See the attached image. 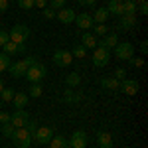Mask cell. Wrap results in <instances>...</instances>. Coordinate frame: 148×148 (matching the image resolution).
<instances>
[{"label":"cell","mask_w":148,"mask_h":148,"mask_svg":"<svg viewBox=\"0 0 148 148\" xmlns=\"http://www.w3.org/2000/svg\"><path fill=\"white\" fill-rule=\"evenodd\" d=\"M8 38H10V42H14V44H24L30 38V30L24 24H16L10 32H8Z\"/></svg>","instance_id":"277c9868"},{"label":"cell","mask_w":148,"mask_h":148,"mask_svg":"<svg viewBox=\"0 0 148 148\" xmlns=\"http://www.w3.org/2000/svg\"><path fill=\"white\" fill-rule=\"evenodd\" d=\"M14 95H16V91L14 89H2V93H0V101L2 103H10L12 99H14Z\"/></svg>","instance_id":"4316f807"},{"label":"cell","mask_w":148,"mask_h":148,"mask_svg":"<svg viewBox=\"0 0 148 148\" xmlns=\"http://www.w3.org/2000/svg\"><path fill=\"white\" fill-rule=\"evenodd\" d=\"M107 20H109V12H107V8L95 10V14H93V22L95 24H105Z\"/></svg>","instance_id":"603a6c76"},{"label":"cell","mask_w":148,"mask_h":148,"mask_svg":"<svg viewBox=\"0 0 148 148\" xmlns=\"http://www.w3.org/2000/svg\"><path fill=\"white\" fill-rule=\"evenodd\" d=\"M128 63H130L132 67H142V65H144V59H140V57H130Z\"/></svg>","instance_id":"8d00e7d4"},{"label":"cell","mask_w":148,"mask_h":148,"mask_svg":"<svg viewBox=\"0 0 148 148\" xmlns=\"http://www.w3.org/2000/svg\"><path fill=\"white\" fill-rule=\"evenodd\" d=\"M47 144H49V148H69L67 138L61 136V134H57V136H51V140H49Z\"/></svg>","instance_id":"44dd1931"},{"label":"cell","mask_w":148,"mask_h":148,"mask_svg":"<svg viewBox=\"0 0 148 148\" xmlns=\"http://www.w3.org/2000/svg\"><path fill=\"white\" fill-rule=\"evenodd\" d=\"M113 49H114V56L119 59H125V61H128L130 57L134 56V46L130 42H119Z\"/></svg>","instance_id":"8992f818"},{"label":"cell","mask_w":148,"mask_h":148,"mask_svg":"<svg viewBox=\"0 0 148 148\" xmlns=\"http://www.w3.org/2000/svg\"><path fill=\"white\" fill-rule=\"evenodd\" d=\"M109 16H123V0H111L107 6Z\"/></svg>","instance_id":"e0dca14e"},{"label":"cell","mask_w":148,"mask_h":148,"mask_svg":"<svg viewBox=\"0 0 148 148\" xmlns=\"http://www.w3.org/2000/svg\"><path fill=\"white\" fill-rule=\"evenodd\" d=\"M77 2H79L81 6H93V4H95L97 0H77Z\"/></svg>","instance_id":"ee69618b"},{"label":"cell","mask_w":148,"mask_h":148,"mask_svg":"<svg viewBox=\"0 0 148 148\" xmlns=\"http://www.w3.org/2000/svg\"><path fill=\"white\" fill-rule=\"evenodd\" d=\"M46 73H47V67L44 65V63L38 61V63H34L32 67H28V71H26L24 77L30 81V83H40V81L46 77Z\"/></svg>","instance_id":"7a4b0ae2"},{"label":"cell","mask_w":148,"mask_h":148,"mask_svg":"<svg viewBox=\"0 0 148 148\" xmlns=\"http://www.w3.org/2000/svg\"><path fill=\"white\" fill-rule=\"evenodd\" d=\"M79 83H81V75L79 73H69L67 77H65V85H67L69 89H71V87H77Z\"/></svg>","instance_id":"484cf974"},{"label":"cell","mask_w":148,"mask_h":148,"mask_svg":"<svg viewBox=\"0 0 148 148\" xmlns=\"http://www.w3.org/2000/svg\"><path fill=\"white\" fill-rule=\"evenodd\" d=\"M34 6H38V8H42V10H44V8L47 6V0H34Z\"/></svg>","instance_id":"b9f144b4"},{"label":"cell","mask_w":148,"mask_h":148,"mask_svg":"<svg viewBox=\"0 0 148 148\" xmlns=\"http://www.w3.org/2000/svg\"><path fill=\"white\" fill-rule=\"evenodd\" d=\"M123 14H136V0H123Z\"/></svg>","instance_id":"d4e9b609"},{"label":"cell","mask_w":148,"mask_h":148,"mask_svg":"<svg viewBox=\"0 0 148 148\" xmlns=\"http://www.w3.org/2000/svg\"><path fill=\"white\" fill-rule=\"evenodd\" d=\"M136 26V14H123L121 16V26H119V30H130V28H134Z\"/></svg>","instance_id":"2e32d148"},{"label":"cell","mask_w":148,"mask_h":148,"mask_svg":"<svg viewBox=\"0 0 148 148\" xmlns=\"http://www.w3.org/2000/svg\"><path fill=\"white\" fill-rule=\"evenodd\" d=\"M56 16H57V20H59L61 24H71V22H75V12L71 10V8H61V10H57Z\"/></svg>","instance_id":"9a60e30c"},{"label":"cell","mask_w":148,"mask_h":148,"mask_svg":"<svg viewBox=\"0 0 148 148\" xmlns=\"http://www.w3.org/2000/svg\"><path fill=\"white\" fill-rule=\"evenodd\" d=\"M0 123H2V125H4V123H10V113L0 111Z\"/></svg>","instance_id":"60d3db41"},{"label":"cell","mask_w":148,"mask_h":148,"mask_svg":"<svg viewBox=\"0 0 148 148\" xmlns=\"http://www.w3.org/2000/svg\"><path fill=\"white\" fill-rule=\"evenodd\" d=\"M2 89H4V83H2V79H0V93H2Z\"/></svg>","instance_id":"bcb514c9"},{"label":"cell","mask_w":148,"mask_h":148,"mask_svg":"<svg viewBox=\"0 0 148 148\" xmlns=\"http://www.w3.org/2000/svg\"><path fill=\"white\" fill-rule=\"evenodd\" d=\"M12 140H14V144L18 148H30V144H32V136L26 130V126L24 128H16L14 134H12Z\"/></svg>","instance_id":"5b68a950"},{"label":"cell","mask_w":148,"mask_h":148,"mask_svg":"<svg viewBox=\"0 0 148 148\" xmlns=\"http://www.w3.org/2000/svg\"><path fill=\"white\" fill-rule=\"evenodd\" d=\"M81 99H83V95L81 93H75L73 89H69V91H65V95H63V101L65 103H81Z\"/></svg>","instance_id":"cb8c5ba5"},{"label":"cell","mask_w":148,"mask_h":148,"mask_svg":"<svg viewBox=\"0 0 148 148\" xmlns=\"http://www.w3.org/2000/svg\"><path fill=\"white\" fill-rule=\"evenodd\" d=\"M49 4H51L49 8H53V10H61V8H65V0H51Z\"/></svg>","instance_id":"d590c367"},{"label":"cell","mask_w":148,"mask_h":148,"mask_svg":"<svg viewBox=\"0 0 148 148\" xmlns=\"http://www.w3.org/2000/svg\"><path fill=\"white\" fill-rule=\"evenodd\" d=\"M14 130H16V128L12 126V123H4V125H2V134H4L6 138H12Z\"/></svg>","instance_id":"1f68e13d"},{"label":"cell","mask_w":148,"mask_h":148,"mask_svg":"<svg viewBox=\"0 0 148 148\" xmlns=\"http://www.w3.org/2000/svg\"><path fill=\"white\" fill-rule=\"evenodd\" d=\"M28 93H24V91H16V95H14V99H12V103H14V107L16 109H24L26 105H28Z\"/></svg>","instance_id":"ac0fdd59"},{"label":"cell","mask_w":148,"mask_h":148,"mask_svg":"<svg viewBox=\"0 0 148 148\" xmlns=\"http://www.w3.org/2000/svg\"><path fill=\"white\" fill-rule=\"evenodd\" d=\"M34 63H38V57L30 56L26 57V59H20V61H14V63H10V75L14 77V79H20V77H24L26 75V71H28V67H32Z\"/></svg>","instance_id":"6da1fadb"},{"label":"cell","mask_w":148,"mask_h":148,"mask_svg":"<svg viewBox=\"0 0 148 148\" xmlns=\"http://www.w3.org/2000/svg\"><path fill=\"white\" fill-rule=\"evenodd\" d=\"M71 56H73V57H77V59H83V57L87 56V49H85V47H83V46L79 44V46H75V47H73Z\"/></svg>","instance_id":"f546056e"},{"label":"cell","mask_w":148,"mask_h":148,"mask_svg":"<svg viewBox=\"0 0 148 148\" xmlns=\"http://www.w3.org/2000/svg\"><path fill=\"white\" fill-rule=\"evenodd\" d=\"M97 142L101 148H113V136L109 132H99L97 134Z\"/></svg>","instance_id":"ffe728a7"},{"label":"cell","mask_w":148,"mask_h":148,"mask_svg":"<svg viewBox=\"0 0 148 148\" xmlns=\"http://www.w3.org/2000/svg\"><path fill=\"white\" fill-rule=\"evenodd\" d=\"M101 87L105 91H116V89H119V81L114 79V77H103Z\"/></svg>","instance_id":"7402d4cb"},{"label":"cell","mask_w":148,"mask_h":148,"mask_svg":"<svg viewBox=\"0 0 148 148\" xmlns=\"http://www.w3.org/2000/svg\"><path fill=\"white\" fill-rule=\"evenodd\" d=\"M75 22H77V26H79V28H83V30H89V28H93V26H95L93 16L89 14V12H81V14H77V16H75Z\"/></svg>","instance_id":"7c38bea8"},{"label":"cell","mask_w":148,"mask_h":148,"mask_svg":"<svg viewBox=\"0 0 148 148\" xmlns=\"http://www.w3.org/2000/svg\"><path fill=\"white\" fill-rule=\"evenodd\" d=\"M93 34H95V36H105V34H109L107 24H97V26H93Z\"/></svg>","instance_id":"4dcf8cb0"},{"label":"cell","mask_w":148,"mask_h":148,"mask_svg":"<svg viewBox=\"0 0 148 148\" xmlns=\"http://www.w3.org/2000/svg\"><path fill=\"white\" fill-rule=\"evenodd\" d=\"M114 79L119 81V83H121V81L123 79H126V71L123 67H119V69H114Z\"/></svg>","instance_id":"e575fe53"},{"label":"cell","mask_w":148,"mask_h":148,"mask_svg":"<svg viewBox=\"0 0 148 148\" xmlns=\"http://www.w3.org/2000/svg\"><path fill=\"white\" fill-rule=\"evenodd\" d=\"M8 10V0H0V14Z\"/></svg>","instance_id":"7bdbcfd3"},{"label":"cell","mask_w":148,"mask_h":148,"mask_svg":"<svg viewBox=\"0 0 148 148\" xmlns=\"http://www.w3.org/2000/svg\"><path fill=\"white\" fill-rule=\"evenodd\" d=\"M18 6L22 10H30V8H34V0H18Z\"/></svg>","instance_id":"836d02e7"},{"label":"cell","mask_w":148,"mask_h":148,"mask_svg":"<svg viewBox=\"0 0 148 148\" xmlns=\"http://www.w3.org/2000/svg\"><path fill=\"white\" fill-rule=\"evenodd\" d=\"M6 42H10V38H8V32H4V30H0V46H4Z\"/></svg>","instance_id":"ab89813d"},{"label":"cell","mask_w":148,"mask_h":148,"mask_svg":"<svg viewBox=\"0 0 148 148\" xmlns=\"http://www.w3.org/2000/svg\"><path fill=\"white\" fill-rule=\"evenodd\" d=\"M81 46L85 47V49H95V47L99 46L97 36L93 34V32H83V36H81Z\"/></svg>","instance_id":"4fadbf2b"},{"label":"cell","mask_w":148,"mask_h":148,"mask_svg":"<svg viewBox=\"0 0 148 148\" xmlns=\"http://www.w3.org/2000/svg\"><path fill=\"white\" fill-rule=\"evenodd\" d=\"M8 67H10V56H6V53L2 51V53H0V73L6 71Z\"/></svg>","instance_id":"f1b7e54d"},{"label":"cell","mask_w":148,"mask_h":148,"mask_svg":"<svg viewBox=\"0 0 148 148\" xmlns=\"http://www.w3.org/2000/svg\"><path fill=\"white\" fill-rule=\"evenodd\" d=\"M119 87H121V91L125 93V95H136L138 93V81L136 79H123L119 83Z\"/></svg>","instance_id":"8fae6325"},{"label":"cell","mask_w":148,"mask_h":148,"mask_svg":"<svg viewBox=\"0 0 148 148\" xmlns=\"http://www.w3.org/2000/svg\"><path fill=\"white\" fill-rule=\"evenodd\" d=\"M0 109H2V101H0Z\"/></svg>","instance_id":"7dc6e473"},{"label":"cell","mask_w":148,"mask_h":148,"mask_svg":"<svg viewBox=\"0 0 148 148\" xmlns=\"http://www.w3.org/2000/svg\"><path fill=\"white\" fill-rule=\"evenodd\" d=\"M2 47H4V53H6V56H18V53H24V51H26V44H14V42H6Z\"/></svg>","instance_id":"5bb4252c"},{"label":"cell","mask_w":148,"mask_h":148,"mask_svg":"<svg viewBox=\"0 0 148 148\" xmlns=\"http://www.w3.org/2000/svg\"><path fill=\"white\" fill-rule=\"evenodd\" d=\"M51 136H53V130L49 128V126H38V130H36V134L32 136V142H36V144H47L49 140H51Z\"/></svg>","instance_id":"52a82bcc"},{"label":"cell","mask_w":148,"mask_h":148,"mask_svg":"<svg viewBox=\"0 0 148 148\" xmlns=\"http://www.w3.org/2000/svg\"><path fill=\"white\" fill-rule=\"evenodd\" d=\"M140 51H142V53L148 51V42H140Z\"/></svg>","instance_id":"f6af8a7d"},{"label":"cell","mask_w":148,"mask_h":148,"mask_svg":"<svg viewBox=\"0 0 148 148\" xmlns=\"http://www.w3.org/2000/svg\"><path fill=\"white\" fill-rule=\"evenodd\" d=\"M67 144L69 148H85L87 146V134L83 130H75L71 138H67Z\"/></svg>","instance_id":"30bf717a"},{"label":"cell","mask_w":148,"mask_h":148,"mask_svg":"<svg viewBox=\"0 0 148 148\" xmlns=\"http://www.w3.org/2000/svg\"><path fill=\"white\" fill-rule=\"evenodd\" d=\"M109 61H111V49L103 46H97L93 49V65L95 67H105V65H109Z\"/></svg>","instance_id":"3957f363"},{"label":"cell","mask_w":148,"mask_h":148,"mask_svg":"<svg viewBox=\"0 0 148 148\" xmlns=\"http://www.w3.org/2000/svg\"><path fill=\"white\" fill-rule=\"evenodd\" d=\"M42 12H44V16H46L47 20H53V18H56V10H53V8H49V6H46Z\"/></svg>","instance_id":"74e56055"},{"label":"cell","mask_w":148,"mask_h":148,"mask_svg":"<svg viewBox=\"0 0 148 148\" xmlns=\"http://www.w3.org/2000/svg\"><path fill=\"white\" fill-rule=\"evenodd\" d=\"M116 44H119V38H116V34H105V36H103V40L99 42V46L107 47V49H113Z\"/></svg>","instance_id":"d6986e66"},{"label":"cell","mask_w":148,"mask_h":148,"mask_svg":"<svg viewBox=\"0 0 148 148\" xmlns=\"http://www.w3.org/2000/svg\"><path fill=\"white\" fill-rule=\"evenodd\" d=\"M28 121H30V114L26 113L24 109H16L14 114H10V123L14 128H24L28 125Z\"/></svg>","instance_id":"ba28073f"},{"label":"cell","mask_w":148,"mask_h":148,"mask_svg":"<svg viewBox=\"0 0 148 148\" xmlns=\"http://www.w3.org/2000/svg\"><path fill=\"white\" fill-rule=\"evenodd\" d=\"M26 130L30 132V136H34V134H36V130H38V123L30 119V121H28V125H26Z\"/></svg>","instance_id":"d6a6232c"},{"label":"cell","mask_w":148,"mask_h":148,"mask_svg":"<svg viewBox=\"0 0 148 148\" xmlns=\"http://www.w3.org/2000/svg\"><path fill=\"white\" fill-rule=\"evenodd\" d=\"M53 63H56L57 67H67L73 63V56H71V51L67 49H57L56 53H53Z\"/></svg>","instance_id":"9c48e42d"},{"label":"cell","mask_w":148,"mask_h":148,"mask_svg":"<svg viewBox=\"0 0 148 148\" xmlns=\"http://www.w3.org/2000/svg\"><path fill=\"white\" fill-rule=\"evenodd\" d=\"M42 93H44L42 85H40V83H32V87H30V93H28V97H42Z\"/></svg>","instance_id":"83f0119b"},{"label":"cell","mask_w":148,"mask_h":148,"mask_svg":"<svg viewBox=\"0 0 148 148\" xmlns=\"http://www.w3.org/2000/svg\"><path fill=\"white\" fill-rule=\"evenodd\" d=\"M136 4H138L140 14H144V16H146V14H148V2H146V0H140V2H136Z\"/></svg>","instance_id":"f35d334b"}]
</instances>
